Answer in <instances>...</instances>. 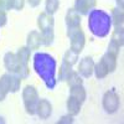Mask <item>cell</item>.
Segmentation results:
<instances>
[{"mask_svg":"<svg viewBox=\"0 0 124 124\" xmlns=\"http://www.w3.org/2000/svg\"><path fill=\"white\" fill-rule=\"evenodd\" d=\"M6 21H8L6 11L0 8V27H1V26H5V25H6Z\"/></svg>","mask_w":124,"mask_h":124,"instance_id":"30","label":"cell"},{"mask_svg":"<svg viewBox=\"0 0 124 124\" xmlns=\"http://www.w3.org/2000/svg\"><path fill=\"white\" fill-rule=\"evenodd\" d=\"M123 40H124L123 39V27H116L114 31H113V34H112L110 41H112V42H114V44H117L119 47H122L123 42H124Z\"/></svg>","mask_w":124,"mask_h":124,"instance_id":"22","label":"cell"},{"mask_svg":"<svg viewBox=\"0 0 124 124\" xmlns=\"http://www.w3.org/2000/svg\"><path fill=\"white\" fill-rule=\"evenodd\" d=\"M71 97H73L81 103H83L87 98V93H86V89L83 88V85L71 87Z\"/></svg>","mask_w":124,"mask_h":124,"instance_id":"16","label":"cell"},{"mask_svg":"<svg viewBox=\"0 0 124 124\" xmlns=\"http://www.w3.org/2000/svg\"><path fill=\"white\" fill-rule=\"evenodd\" d=\"M93 72H94V75L98 79H102V78H104L108 73H109V71L107 68V66L104 65V62H103L102 60L98 62V63L94 65V68H93Z\"/></svg>","mask_w":124,"mask_h":124,"instance_id":"19","label":"cell"},{"mask_svg":"<svg viewBox=\"0 0 124 124\" xmlns=\"http://www.w3.org/2000/svg\"><path fill=\"white\" fill-rule=\"evenodd\" d=\"M78 55L79 54H77L76 51H73V50H67L66 51V54H65V57H63V61L66 62V63H68V65H71V66H73L76 62H77V60H78Z\"/></svg>","mask_w":124,"mask_h":124,"instance_id":"26","label":"cell"},{"mask_svg":"<svg viewBox=\"0 0 124 124\" xmlns=\"http://www.w3.org/2000/svg\"><path fill=\"white\" fill-rule=\"evenodd\" d=\"M37 26L40 29V32L46 30H54L55 26V20L54 16L47 13H42L37 16Z\"/></svg>","mask_w":124,"mask_h":124,"instance_id":"9","label":"cell"},{"mask_svg":"<svg viewBox=\"0 0 124 124\" xmlns=\"http://www.w3.org/2000/svg\"><path fill=\"white\" fill-rule=\"evenodd\" d=\"M71 72H72V66L66 63L63 61L61 67H60V81H67L68 76L71 75Z\"/></svg>","mask_w":124,"mask_h":124,"instance_id":"24","label":"cell"},{"mask_svg":"<svg viewBox=\"0 0 124 124\" xmlns=\"http://www.w3.org/2000/svg\"><path fill=\"white\" fill-rule=\"evenodd\" d=\"M41 1H42V0H27L29 5H30V6H32V8H36V6H39V5L41 4Z\"/></svg>","mask_w":124,"mask_h":124,"instance_id":"32","label":"cell"},{"mask_svg":"<svg viewBox=\"0 0 124 124\" xmlns=\"http://www.w3.org/2000/svg\"><path fill=\"white\" fill-rule=\"evenodd\" d=\"M0 123H5V120H4V119H3L1 117H0Z\"/></svg>","mask_w":124,"mask_h":124,"instance_id":"34","label":"cell"},{"mask_svg":"<svg viewBox=\"0 0 124 124\" xmlns=\"http://www.w3.org/2000/svg\"><path fill=\"white\" fill-rule=\"evenodd\" d=\"M23 101H24V106L26 112L30 116L35 114L36 112V106L39 102V94L37 91L34 86H26L23 91Z\"/></svg>","mask_w":124,"mask_h":124,"instance_id":"4","label":"cell"},{"mask_svg":"<svg viewBox=\"0 0 124 124\" xmlns=\"http://www.w3.org/2000/svg\"><path fill=\"white\" fill-rule=\"evenodd\" d=\"M8 77V83H9V92L15 93L20 89V86H21V78H20L16 73H6Z\"/></svg>","mask_w":124,"mask_h":124,"instance_id":"14","label":"cell"},{"mask_svg":"<svg viewBox=\"0 0 124 124\" xmlns=\"http://www.w3.org/2000/svg\"><path fill=\"white\" fill-rule=\"evenodd\" d=\"M66 25L67 27L81 26V15L75 9H68L66 14Z\"/></svg>","mask_w":124,"mask_h":124,"instance_id":"13","label":"cell"},{"mask_svg":"<svg viewBox=\"0 0 124 124\" xmlns=\"http://www.w3.org/2000/svg\"><path fill=\"white\" fill-rule=\"evenodd\" d=\"M112 24H114L116 27H123V9L116 8L112 11Z\"/></svg>","mask_w":124,"mask_h":124,"instance_id":"18","label":"cell"},{"mask_svg":"<svg viewBox=\"0 0 124 124\" xmlns=\"http://www.w3.org/2000/svg\"><path fill=\"white\" fill-rule=\"evenodd\" d=\"M4 65H5V68L10 72V73H16L20 70V62L16 57V54H13V52H6L5 56H4Z\"/></svg>","mask_w":124,"mask_h":124,"instance_id":"8","label":"cell"},{"mask_svg":"<svg viewBox=\"0 0 124 124\" xmlns=\"http://www.w3.org/2000/svg\"><path fill=\"white\" fill-rule=\"evenodd\" d=\"M117 57L118 56L108 52V51L104 54V56L102 57V61L104 62V65L107 66V68H108L109 72H113V71L117 68Z\"/></svg>","mask_w":124,"mask_h":124,"instance_id":"17","label":"cell"},{"mask_svg":"<svg viewBox=\"0 0 124 124\" xmlns=\"http://www.w3.org/2000/svg\"><path fill=\"white\" fill-rule=\"evenodd\" d=\"M36 114L41 119H47L51 113H52V106L47 99H39L37 106H36Z\"/></svg>","mask_w":124,"mask_h":124,"instance_id":"10","label":"cell"},{"mask_svg":"<svg viewBox=\"0 0 124 124\" xmlns=\"http://www.w3.org/2000/svg\"><path fill=\"white\" fill-rule=\"evenodd\" d=\"M13 10H23L25 5V0H11Z\"/></svg>","mask_w":124,"mask_h":124,"instance_id":"28","label":"cell"},{"mask_svg":"<svg viewBox=\"0 0 124 124\" xmlns=\"http://www.w3.org/2000/svg\"><path fill=\"white\" fill-rule=\"evenodd\" d=\"M56 60L48 54L37 52L34 56V70L48 89H54L56 87Z\"/></svg>","mask_w":124,"mask_h":124,"instance_id":"1","label":"cell"},{"mask_svg":"<svg viewBox=\"0 0 124 124\" xmlns=\"http://www.w3.org/2000/svg\"><path fill=\"white\" fill-rule=\"evenodd\" d=\"M67 36L71 40V50L79 54L83 50L85 44H86V36L83 34V31H82L81 26L67 27Z\"/></svg>","mask_w":124,"mask_h":124,"instance_id":"3","label":"cell"},{"mask_svg":"<svg viewBox=\"0 0 124 124\" xmlns=\"http://www.w3.org/2000/svg\"><path fill=\"white\" fill-rule=\"evenodd\" d=\"M119 46L117 45V44H114V42H109V45H108V52H110V54H113V55H116V56H118L119 55Z\"/></svg>","mask_w":124,"mask_h":124,"instance_id":"27","label":"cell"},{"mask_svg":"<svg viewBox=\"0 0 124 124\" xmlns=\"http://www.w3.org/2000/svg\"><path fill=\"white\" fill-rule=\"evenodd\" d=\"M60 6V0H46L45 3V10L50 15H54Z\"/></svg>","mask_w":124,"mask_h":124,"instance_id":"25","label":"cell"},{"mask_svg":"<svg viewBox=\"0 0 124 124\" xmlns=\"http://www.w3.org/2000/svg\"><path fill=\"white\" fill-rule=\"evenodd\" d=\"M9 93V83H8V77L6 73L1 76L0 78V102H3Z\"/></svg>","mask_w":124,"mask_h":124,"instance_id":"20","label":"cell"},{"mask_svg":"<svg viewBox=\"0 0 124 124\" xmlns=\"http://www.w3.org/2000/svg\"><path fill=\"white\" fill-rule=\"evenodd\" d=\"M96 6V0H75V10L79 15H87Z\"/></svg>","mask_w":124,"mask_h":124,"instance_id":"11","label":"cell"},{"mask_svg":"<svg viewBox=\"0 0 124 124\" xmlns=\"http://www.w3.org/2000/svg\"><path fill=\"white\" fill-rule=\"evenodd\" d=\"M117 4L120 9H123V0H117Z\"/></svg>","mask_w":124,"mask_h":124,"instance_id":"33","label":"cell"},{"mask_svg":"<svg viewBox=\"0 0 124 124\" xmlns=\"http://www.w3.org/2000/svg\"><path fill=\"white\" fill-rule=\"evenodd\" d=\"M41 44V34L37 31H30L27 35V40H26V46L30 50H37L40 47Z\"/></svg>","mask_w":124,"mask_h":124,"instance_id":"12","label":"cell"},{"mask_svg":"<svg viewBox=\"0 0 124 124\" xmlns=\"http://www.w3.org/2000/svg\"><path fill=\"white\" fill-rule=\"evenodd\" d=\"M0 8L5 11L8 10H13V4H11V0H0Z\"/></svg>","mask_w":124,"mask_h":124,"instance_id":"29","label":"cell"},{"mask_svg":"<svg viewBox=\"0 0 124 124\" xmlns=\"http://www.w3.org/2000/svg\"><path fill=\"white\" fill-rule=\"evenodd\" d=\"M81 106H82V103L79 101H77L76 98L73 97H68L67 99V110H68V114L71 116H77L79 114V112H81Z\"/></svg>","mask_w":124,"mask_h":124,"instance_id":"15","label":"cell"},{"mask_svg":"<svg viewBox=\"0 0 124 124\" xmlns=\"http://www.w3.org/2000/svg\"><path fill=\"white\" fill-rule=\"evenodd\" d=\"M67 83L70 87H75V86H79V85H83V81L81 78V75L78 72H71V75L67 78Z\"/></svg>","mask_w":124,"mask_h":124,"instance_id":"23","label":"cell"},{"mask_svg":"<svg viewBox=\"0 0 124 124\" xmlns=\"http://www.w3.org/2000/svg\"><path fill=\"white\" fill-rule=\"evenodd\" d=\"M54 39H55L54 30H46L41 32V44L45 46H50L54 42Z\"/></svg>","mask_w":124,"mask_h":124,"instance_id":"21","label":"cell"},{"mask_svg":"<svg viewBox=\"0 0 124 124\" xmlns=\"http://www.w3.org/2000/svg\"><path fill=\"white\" fill-rule=\"evenodd\" d=\"M58 124H70V123H73V116H71V114H68V116H63L58 122H57Z\"/></svg>","mask_w":124,"mask_h":124,"instance_id":"31","label":"cell"},{"mask_svg":"<svg viewBox=\"0 0 124 124\" xmlns=\"http://www.w3.org/2000/svg\"><path fill=\"white\" fill-rule=\"evenodd\" d=\"M30 55H31V50L27 47V46H24V47H20L16 52V57L20 62V70L17 72V76L24 79L29 76L30 73V70H29V60H30Z\"/></svg>","mask_w":124,"mask_h":124,"instance_id":"5","label":"cell"},{"mask_svg":"<svg viewBox=\"0 0 124 124\" xmlns=\"http://www.w3.org/2000/svg\"><path fill=\"white\" fill-rule=\"evenodd\" d=\"M88 27L97 37H104L110 32L112 19L109 14L103 10H91L88 13Z\"/></svg>","mask_w":124,"mask_h":124,"instance_id":"2","label":"cell"},{"mask_svg":"<svg viewBox=\"0 0 124 124\" xmlns=\"http://www.w3.org/2000/svg\"><path fill=\"white\" fill-rule=\"evenodd\" d=\"M93 68H94V61H93L92 57H85L79 62L78 65V73L85 77V78H88L93 75Z\"/></svg>","mask_w":124,"mask_h":124,"instance_id":"7","label":"cell"},{"mask_svg":"<svg viewBox=\"0 0 124 124\" xmlns=\"http://www.w3.org/2000/svg\"><path fill=\"white\" fill-rule=\"evenodd\" d=\"M120 98L114 91H108L103 96V108L108 113H114L119 109Z\"/></svg>","mask_w":124,"mask_h":124,"instance_id":"6","label":"cell"}]
</instances>
